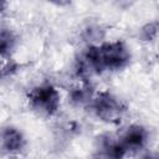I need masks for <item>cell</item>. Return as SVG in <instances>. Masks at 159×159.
<instances>
[{
  "mask_svg": "<svg viewBox=\"0 0 159 159\" xmlns=\"http://www.w3.org/2000/svg\"><path fill=\"white\" fill-rule=\"evenodd\" d=\"M130 53L122 41L106 42L101 46H91L78 61L81 75L102 71H117L128 65Z\"/></svg>",
  "mask_w": 159,
  "mask_h": 159,
  "instance_id": "1",
  "label": "cell"
},
{
  "mask_svg": "<svg viewBox=\"0 0 159 159\" xmlns=\"http://www.w3.org/2000/svg\"><path fill=\"white\" fill-rule=\"evenodd\" d=\"M30 107L45 116H53L60 107V93L52 84H41L29 93Z\"/></svg>",
  "mask_w": 159,
  "mask_h": 159,
  "instance_id": "2",
  "label": "cell"
},
{
  "mask_svg": "<svg viewBox=\"0 0 159 159\" xmlns=\"http://www.w3.org/2000/svg\"><path fill=\"white\" fill-rule=\"evenodd\" d=\"M96 116L108 123H118L124 113L123 104L109 92H101L92 101Z\"/></svg>",
  "mask_w": 159,
  "mask_h": 159,
  "instance_id": "3",
  "label": "cell"
},
{
  "mask_svg": "<svg viewBox=\"0 0 159 159\" xmlns=\"http://www.w3.org/2000/svg\"><path fill=\"white\" fill-rule=\"evenodd\" d=\"M25 145V139L20 130L7 127L0 132V153L14 154L20 152Z\"/></svg>",
  "mask_w": 159,
  "mask_h": 159,
  "instance_id": "4",
  "label": "cell"
},
{
  "mask_svg": "<svg viewBox=\"0 0 159 159\" xmlns=\"http://www.w3.org/2000/svg\"><path fill=\"white\" fill-rule=\"evenodd\" d=\"M147 138H148V133L144 129V127L134 124V125H130L124 132V134L119 138V142L124 148V150L128 153V152H134L140 149L145 144Z\"/></svg>",
  "mask_w": 159,
  "mask_h": 159,
  "instance_id": "5",
  "label": "cell"
},
{
  "mask_svg": "<svg viewBox=\"0 0 159 159\" xmlns=\"http://www.w3.org/2000/svg\"><path fill=\"white\" fill-rule=\"evenodd\" d=\"M15 47V36L9 30L0 31V56L7 57Z\"/></svg>",
  "mask_w": 159,
  "mask_h": 159,
  "instance_id": "6",
  "label": "cell"
},
{
  "mask_svg": "<svg viewBox=\"0 0 159 159\" xmlns=\"http://www.w3.org/2000/svg\"><path fill=\"white\" fill-rule=\"evenodd\" d=\"M158 34V22H150L142 30V37L145 41H153Z\"/></svg>",
  "mask_w": 159,
  "mask_h": 159,
  "instance_id": "7",
  "label": "cell"
},
{
  "mask_svg": "<svg viewBox=\"0 0 159 159\" xmlns=\"http://www.w3.org/2000/svg\"><path fill=\"white\" fill-rule=\"evenodd\" d=\"M144 159H158L157 157H153V155H148V157H145Z\"/></svg>",
  "mask_w": 159,
  "mask_h": 159,
  "instance_id": "8",
  "label": "cell"
},
{
  "mask_svg": "<svg viewBox=\"0 0 159 159\" xmlns=\"http://www.w3.org/2000/svg\"><path fill=\"white\" fill-rule=\"evenodd\" d=\"M4 5H5V4H4V2H0V10H1V9H2V6H4Z\"/></svg>",
  "mask_w": 159,
  "mask_h": 159,
  "instance_id": "9",
  "label": "cell"
},
{
  "mask_svg": "<svg viewBox=\"0 0 159 159\" xmlns=\"http://www.w3.org/2000/svg\"><path fill=\"white\" fill-rule=\"evenodd\" d=\"M94 159H96V158H94Z\"/></svg>",
  "mask_w": 159,
  "mask_h": 159,
  "instance_id": "10",
  "label": "cell"
}]
</instances>
